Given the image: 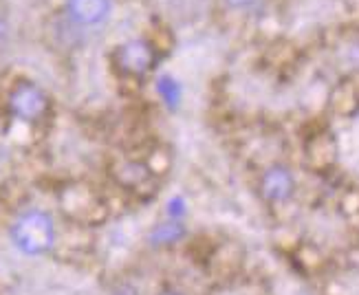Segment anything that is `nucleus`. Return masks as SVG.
<instances>
[{"instance_id": "1", "label": "nucleus", "mask_w": 359, "mask_h": 295, "mask_svg": "<svg viewBox=\"0 0 359 295\" xmlns=\"http://www.w3.org/2000/svg\"><path fill=\"white\" fill-rule=\"evenodd\" d=\"M13 247L25 256H44L55 245L53 219L42 210H29L20 214L9 229Z\"/></svg>"}, {"instance_id": "2", "label": "nucleus", "mask_w": 359, "mask_h": 295, "mask_svg": "<svg viewBox=\"0 0 359 295\" xmlns=\"http://www.w3.org/2000/svg\"><path fill=\"white\" fill-rule=\"evenodd\" d=\"M46 95L44 90L31 82H20L9 92V113L27 123H34L44 117L46 113Z\"/></svg>"}, {"instance_id": "3", "label": "nucleus", "mask_w": 359, "mask_h": 295, "mask_svg": "<svg viewBox=\"0 0 359 295\" xmlns=\"http://www.w3.org/2000/svg\"><path fill=\"white\" fill-rule=\"evenodd\" d=\"M117 64L128 75H142L152 64V51L144 42H128L117 53Z\"/></svg>"}, {"instance_id": "4", "label": "nucleus", "mask_w": 359, "mask_h": 295, "mask_svg": "<svg viewBox=\"0 0 359 295\" xmlns=\"http://www.w3.org/2000/svg\"><path fill=\"white\" fill-rule=\"evenodd\" d=\"M67 7L75 22L93 27L108 18V13H111V0H67Z\"/></svg>"}, {"instance_id": "5", "label": "nucleus", "mask_w": 359, "mask_h": 295, "mask_svg": "<svg viewBox=\"0 0 359 295\" xmlns=\"http://www.w3.org/2000/svg\"><path fill=\"white\" fill-rule=\"evenodd\" d=\"M293 192V179L289 174V170L285 167H271L262 179V194L267 196L273 203L287 200Z\"/></svg>"}, {"instance_id": "6", "label": "nucleus", "mask_w": 359, "mask_h": 295, "mask_svg": "<svg viewBox=\"0 0 359 295\" xmlns=\"http://www.w3.org/2000/svg\"><path fill=\"white\" fill-rule=\"evenodd\" d=\"M185 236V229L179 221H170V223H163V225H157L152 231H150V245L154 247H168V245H175L179 242L181 238Z\"/></svg>"}, {"instance_id": "7", "label": "nucleus", "mask_w": 359, "mask_h": 295, "mask_svg": "<svg viewBox=\"0 0 359 295\" xmlns=\"http://www.w3.org/2000/svg\"><path fill=\"white\" fill-rule=\"evenodd\" d=\"M157 88H159L161 97L165 100L168 106H177L179 104V100H181V88H179V84L172 80V77L163 75L161 80L157 82Z\"/></svg>"}, {"instance_id": "8", "label": "nucleus", "mask_w": 359, "mask_h": 295, "mask_svg": "<svg viewBox=\"0 0 359 295\" xmlns=\"http://www.w3.org/2000/svg\"><path fill=\"white\" fill-rule=\"evenodd\" d=\"M7 36H9V11L7 5L0 0V46L7 42Z\"/></svg>"}, {"instance_id": "9", "label": "nucleus", "mask_w": 359, "mask_h": 295, "mask_svg": "<svg viewBox=\"0 0 359 295\" xmlns=\"http://www.w3.org/2000/svg\"><path fill=\"white\" fill-rule=\"evenodd\" d=\"M183 210H185L183 198H179V196L172 198V200L168 203V216H170L172 221H179V219H181V216H183Z\"/></svg>"}, {"instance_id": "10", "label": "nucleus", "mask_w": 359, "mask_h": 295, "mask_svg": "<svg viewBox=\"0 0 359 295\" xmlns=\"http://www.w3.org/2000/svg\"><path fill=\"white\" fill-rule=\"evenodd\" d=\"M113 295H139V291L133 284H121L113 291Z\"/></svg>"}, {"instance_id": "11", "label": "nucleus", "mask_w": 359, "mask_h": 295, "mask_svg": "<svg viewBox=\"0 0 359 295\" xmlns=\"http://www.w3.org/2000/svg\"><path fill=\"white\" fill-rule=\"evenodd\" d=\"M249 3H252V0H227V5H231V7H245Z\"/></svg>"}, {"instance_id": "12", "label": "nucleus", "mask_w": 359, "mask_h": 295, "mask_svg": "<svg viewBox=\"0 0 359 295\" xmlns=\"http://www.w3.org/2000/svg\"><path fill=\"white\" fill-rule=\"evenodd\" d=\"M159 295H185L183 291H179V289H163Z\"/></svg>"}]
</instances>
